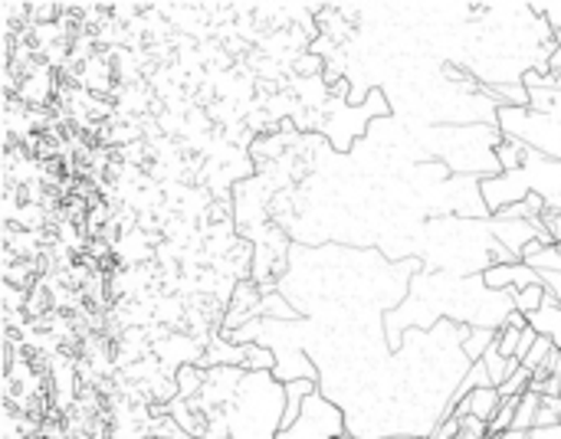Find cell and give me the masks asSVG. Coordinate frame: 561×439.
Wrapping results in <instances>:
<instances>
[{
    "label": "cell",
    "instance_id": "8fae6325",
    "mask_svg": "<svg viewBox=\"0 0 561 439\" xmlns=\"http://www.w3.org/2000/svg\"><path fill=\"white\" fill-rule=\"evenodd\" d=\"M539 220H542L546 233L552 236V243H561V213L559 210H549V207H546V213H542Z\"/></svg>",
    "mask_w": 561,
    "mask_h": 439
},
{
    "label": "cell",
    "instance_id": "8992f818",
    "mask_svg": "<svg viewBox=\"0 0 561 439\" xmlns=\"http://www.w3.org/2000/svg\"><path fill=\"white\" fill-rule=\"evenodd\" d=\"M496 338H500V328H473V335L463 338V358H467L470 365L483 361L486 351L496 345Z\"/></svg>",
    "mask_w": 561,
    "mask_h": 439
},
{
    "label": "cell",
    "instance_id": "4fadbf2b",
    "mask_svg": "<svg viewBox=\"0 0 561 439\" xmlns=\"http://www.w3.org/2000/svg\"><path fill=\"white\" fill-rule=\"evenodd\" d=\"M542 279H546V286L556 292V299H559L561 305V273H542Z\"/></svg>",
    "mask_w": 561,
    "mask_h": 439
},
{
    "label": "cell",
    "instance_id": "3957f363",
    "mask_svg": "<svg viewBox=\"0 0 561 439\" xmlns=\"http://www.w3.org/2000/svg\"><path fill=\"white\" fill-rule=\"evenodd\" d=\"M542 273L533 269L529 263H513V266H490L483 269V286L493 292H519L529 286H542Z\"/></svg>",
    "mask_w": 561,
    "mask_h": 439
},
{
    "label": "cell",
    "instance_id": "5bb4252c",
    "mask_svg": "<svg viewBox=\"0 0 561 439\" xmlns=\"http://www.w3.org/2000/svg\"><path fill=\"white\" fill-rule=\"evenodd\" d=\"M533 439H561V427H552V430H533Z\"/></svg>",
    "mask_w": 561,
    "mask_h": 439
},
{
    "label": "cell",
    "instance_id": "9c48e42d",
    "mask_svg": "<svg viewBox=\"0 0 561 439\" xmlns=\"http://www.w3.org/2000/svg\"><path fill=\"white\" fill-rule=\"evenodd\" d=\"M552 427H561V397H542L536 430H552Z\"/></svg>",
    "mask_w": 561,
    "mask_h": 439
},
{
    "label": "cell",
    "instance_id": "6da1fadb",
    "mask_svg": "<svg viewBox=\"0 0 561 439\" xmlns=\"http://www.w3.org/2000/svg\"><path fill=\"white\" fill-rule=\"evenodd\" d=\"M276 439H345V417L342 411L319 391L302 404L299 420L283 430Z\"/></svg>",
    "mask_w": 561,
    "mask_h": 439
},
{
    "label": "cell",
    "instance_id": "ba28073f",
    "mask_svg": "<svg viewBox=\"0 0 561 439\" xmlns=\"http://www.w3.org/2000/svg\"><path fill=\"white\" fill-rule=\"evenodd\" d=\"M539 407H542V394H536V391H529L523 401H519V411H516V424H513V430H536V417H539Z\"/></svg>",
    "mask_w": 561,
    "mask_h": 439
},
{
    "label": "cell",
    "instance_id": "7a4b0ae2",
    "mask_svg": "<svg viewBox=\"0 0 561 439\" xmlns=\"http://www.w3.org/2000/svg\"><path fill=\"white\" fill-rule=\"evenodd\" d=\"M490 233H493V240L500 246H506L519 259H523L529 243H536V240H549L552 243V236L546 233L542 220H500V217H493L490 220Z\"/></svg>",
    "mask_w": 561,
    "mask_h": 439
},
{
    "label": "cell",
    "instance_id": "52a82bcc",
    "mask_svg": "<svg viewBox=\"0 0 561 439\" xmlns=\"http://www.w3.org/2000/svg\"><path fill=\"white\" fill-rule=\"evenodd\" d=\"M546 296H549V286H546V282H542V286L519 289V292H513V309H516V312H523L526 319H533L536 312H542Z\"/></svg>",
    "mask_w": 561,
    "mask_h": 439
},
{
    "label": "cell",
    "instance_id": "9a60e30c",
    "mask_svg": "<svg viewBox=\"0 0 561 439\" xmlns=\"http://www.w3.org/2000/svg\"><path fill=\"white\" fill-rule=\"evenodd\" d=\"M556 378H561V351H559V361H556Z\"/></svg>",
    "mask_w": 561,
    "mask_h": 439
},
{
    "label": "cell",
    "instance_id": "5b68a950",
    "mask_svg": "<svg viewBox=\"0 0 561 439\" xmlns=\"http://www.w3.org/2000/svg\"><path fill=\"white\" fill-rule=\"evenodd\" d=\"M529 325H533L542 338H549V342L561 351V305L552 289H549V296H546L542 312H536V315L529 319Z\"/></svg>",
    "mask_w": 561,
    "mask_h": 439
},
{
    "label": "cell",
    "instance_id": "7c38bea8",
    "mask_svg": "<svg viewBox=\"0 0 561 439\" xmlns=\"http://www.w3.org/2000/svg\"><path fill=\"white\" fill-rule=\"evenodd\" d=\"M539 10H546V20L552 23V30L561 33V3H542Z\"/></svg>",
    "mask_w": 561,
    "mask_h": 439
},
{
    "label": "cell",
    "instance_id": "30bf717a",
    "mask_svg": "<svg viewBox=\"0 0 561 439\" xmlns=\"http://www.w3.org/2000/svg\"><path fill=\"white\" fill-rule=\"evenodd\" d=\"M529 266L539 269V273H561V243H552V246L539 250V253L529 259Z\"/></svg>",
    "mask_w": 561,
    "mask_h": 439
},
{
    "label": "cell",
    "instance_id": "277c9868",
    "mask_svg": "<svg viewBox=\"0 0 561 439\" xmlns=\"http://www.w3.org/2000/svg\"><path fill=\"white\" fill-rule=\"evenodd\" d=\"M500 407H503V397H500V391L496 388H480V391H473L457 411H454V417L457 420H467V417H477V420H483V424H490L496 414H500Z\"/></svg>",
    "mask_w": 561,
    "mask_h": 439
}]
</instances>
